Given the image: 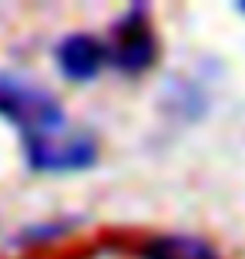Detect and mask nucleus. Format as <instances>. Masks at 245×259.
Here are the masks:
<instances>
[{"instance_id":"423d86ee","label":"nucleus","mask_w":245,"mask_h":259,"mask_svg":"<svg viewBox=\"0 0 245 259\" xmlns=\"http://www.w3.org/2000/svg\"><path fill=\"white\" fill-rule=\"evenodd\" d=\"M242 10H245V7H242Z\"/></svg>"},{"instance_id":"f257e3e1","label":"nucleus","mask_w":245,"mask_h":259,"mask_svg":"<svg viewBox=\"0 0 245 259\" xmlns=\"http://www.w3.org/2000/svg\"><path fill=\"white\" fill-rule=\"evenodd\" d=\"M24 152H27V162L40 172H77L97 158V142L91 132L67 128L64 121L51 132L24 138Z\"/></svg>"},{"instance_id":"39448f33","label":"nucleus","mask_w":245,"mask_h":259,"mask_svg":"<svg viewBox=\"0 0 245 259\" xmlns=\"http://www.w3.org/2000/svg\"><path fill=\"white\" fill-rule=\"evenodd\" d=\"M141 259H222L212 242L198 236H155L141 246Z\"/></svg>"},{"instance_id":"f03ea898","label":"nucleus","mask_w":245,"mask_h":259,"mask_svg":"<svg viewBox=\"0 0 245 259\" xmlns=\"http://www.w3.org/2000/svg\"><path fill=\"white\" fill-rule=\"evenodd\" d=\"M0 115L10 118L24 132V138L64 125L57 98L24 77H0Z\"/></svg>"},{"instance_id":"20e7f679","label":"nucleus","mask_w":245,"mask_h":259,"mask_svg":"<svg viewBox=\"0 0 245 259\" xmlns=\"http://www.w3.org/2000/svg\"><path fill=\"white\" fill-rule=\"evenodd\" d=\"M108 61V48L91 34H71L57 44V64L71 81H87Z\"/></svg>"},{"instance_id":"7ed1b4c3","label":"nucleus","mask_w":245,"mask_h":259,"mask_svg":"<svg viewBox=\"0 0 245 259\" xmlns=\"http://www.w3.org/2000/svg\"><path fill=\"white\" fill-rule=\"evenodd\" d=\"M158 54V40L148 27V17H144L141 7L128 10L118 24H114V40L108 48V58L121 71H144V67L155 61Z\"/></svg>"}]
</instances>
